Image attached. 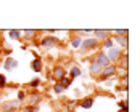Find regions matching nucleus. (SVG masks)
I'll return each instance as SVG.
<instances>
[{
  "instance_id": "obj_17",
  "label": "nucleus",
  "mask_w": 140,
  "mask_h": 112,
  "mask_svg": "<svg viewBox=\"0 0 140 112\" xmlns=\"http://www.w3.org/2000/svg\"><path fill=\"white\" fill-rule=\"evenodd\" d=\"M53 90H55V93H61V91H63V90H65V88H63V86H61V85H60V83H56V85H55V86H53Z\"/></svg>"
},
{
  "instance_id": "obj_9",
  "label": "nucleus",
  "mask_w": 140,
  "mask_h": 112,
  "mask_svg": "<svg viewBox=\"0 0 140 112\" xmlns=\"http://www.w3.org/2000/svg\"><path fill=\"white\" fill-rule=\"evenodd\" d=\"M32 69H34L35 72H40V70H42V61H40V59H34V61H32Z\"/></svg>"
},
{
  "instance_id": "obj_24",
  "label": "nucleus",
  "mask_w": 140,
  "mask_h": 112,
  "mask_svg": "<svg viewBox=\"0 0 140 112\" xmlns=\"http://www.w3.org/2000/svg\"><path fill=\"white\" fill-rule=\"evenodd\" d=\"M119 112H127V110H119Z\"/></svg>"
},
{
  "instance_id": "obj_14",
  "label": "nucleus",
  "mask_w": 140,
  "mask_h": 112,
  "mask_svg": "<svg viewBox=\"0 0 140 112\" xmlns=\"http://www.w3.org/2000/svg\"><path fill=\"white\" fill-rule=\"evenodd\" d=\"M95 35H97V37H102V39H105V37L108 35V30H95Z\"/></svg>"
},
{
  "instance_id": "obj_6",
  "label": "nucleus",
  "mask_w": 140,
  "mask_h": 112,
  "mask_svg": "<svg viewBox=\"0 0 140 112\" xmlns=\"http://www.w3.org/2000/svg\"><path fill=\"white\" fill-rule=\"evenodd\" d=\"M53 75H55L56 79H63V77L66 75V70H65L63 67L58 66V67H55V70H53Z\"/></svg>"
},
{
  "instance_id": "obj_2",
  "label": "nucleus",
  "mask_w": 140,
  "mask_h": 112,
  "mask_svg": "<svg viewBox=\"0 0 140 112\" xmlns=\"http://www.w3.org/2000/svg\"><path fill=\"white\" fill-rule=\"evenodd\" d=\"M116 74V67L114 66H108V67H105L103 69V72H102V79H110V77H113Z\"/></svg>"
},
{
  "instance_id": "obj_8",
  "label": "nucleus",
  "mask_w": 140,
  "mask_h": 112,
  "mask_svg": "<svg viewBox=\"0 0 140 112\" xmlns=\"http://www.w3.org/2000/svg\"><path fill=\"white\" fill-rule=\"evenodd\" d=\"M16 66H18V63H16L15 59H11V58L5 61V69H7V70H11V69H15Z\"/></svg>"
},
{
  "instance_id": "obj_5",
  "label": "nucleus",
  "mask_w": 140,
  "mask_h": 112,
  "mask_svg": "<svg viewBox=\"0 0 140 112\" xmlns=\"http://www.w3.org/2000/svg\"><path fill=\"white\" fill-rule=\"evenodd\" d=\"M16 107H19V101H8V103H5L3 104V109L8 112V110H13V109H16Z\"/></svg>"
},
{
  "instance_id": "obj_20",
  "label": "nucleus",
  "mask_w": 140,
  "mask_h": 112,
  "mask_svg": "<svg viewBox=\"0 0 140 112\" xmlns=\"http://www.w3.org/2000/svg\"><path fill=\"white\" fill-rule=\"evenodd\" d=\"M119 107H123V110H127V103H126V101L119 103Z\"/></svg>"
},
{
  "instance_id": "obj_18",
  "label": "nucleus",
  "mask_w": 140,
  "mask_h": 112,
  "mask_svg": "<svg viewBox=\"0 0 140 112\" xmlns=\"http://www.w3.org/2000/svg\"><path fill=\"white\" fill-rule=\"evenodd\" d=\"M79 45H81V39H79V37H76V39L73 40V47H74V48H77Z\"/></svg>"
},
{
  "instance_id": "obj_4",
  "label": "nucleus",
  "mask_w": 140,
  "mask_h": 112,
  "mask_svg": "<svg viewBox=\"0 0 140 112\" xmlns=\"http://www.w3.org/2000/svg\"><path fill=\"white\" fill-rule=\"evenodd\" d=\"M97 45V40L95 39H87L82 42V50H89V48H93Z\"/></svg>"
},
{
  "instance_id": "obj_7",
  "label": "nucleus",
  "mask_w": 140,
  "mask_h": 112,
  "mask_svg": "<svg viewBox=\"0 0 140 112\" xmlns=\"http://www.w3.org/2000/svg\"><path fill=\"white\" fill-rule=\"evenodd\" d=\"M119 54H121V51H119V50H110L106 56H108V59H110V61H111V59L114 61V59L119 58Z\"/></svg>"
},
{
  "instance_id": "obj_15",
  "label": "nucleus",
  "mask_w": 140,
  "mask_h": 112,
  "mask_svg": "<svg viewBox=\"0 0 140 112\" xmlns=\"http://www.w3.org/2000/svg\"><path fill=\"white\" fill-rule=\"evenodd\" d=\"M19 35H21L19 30H10V37H11V39H19Z\"/></svg>"
},
{
  "instance_id": "obj_19",
  "label": "nucleus",
  "mask_w": 140,
  "mask_h": 112,
  "mask_svg": "<svg viewBox=\"0 0 140 112\" xmlns=\"http://www.w3.org/2000/svg\"><path fill=\"white\" fill-rule=\"evenodd\" d=\"M5 83H7V77L0 75V86H5Z\"/></svg>"
},
{
  "instance_id": "obj_21",
  "label": "nucleus",
  "mask_w": 140,
  "mask_h": 112,
  "mask_svg": "<svg viewBox=\"0 0 140 112\" xmlns=\"http://www.w3.org/2000/svg\"><path fill=\"white\" fill-rule=\"evenodd\" d=\"M24 34H26V37H29V39H31V37L34 35V30H26Z\"/></svg>"
},
{
  "instance_id": "obj_23",
  "label": "nucleus",
  "mask_w": 140,
  "mask_h": 112,
  "mask_svg": "<svg viewBox=\"0 0 140 112\" xmlns=\"http://www.w3.org/2000/svg\"><path fill=\"white\" fill-rule=\"evenodd\" d=\"M24 112H34V109H31V107H26V109H24Z\"/></svg>"
},
{
  "instance_id": "obj_10",
  "label": "nucleus",
  "mask_w": 140,
  "mask_h": 112,
  "mask_svg": "<svg viewBox=\"0 0 140 112\" xmlns=\"http://www.w3.org/2000/svg\"><path fill=\"white\" fill-rule=\"evenodd\" d=\"M92 104H93V99H92V98H87V99H84V101H82V107H84V109L92 107Z\"/></svg>"
},
{
  "instance_id": "obj_1",
  "label": "nucleus",
  "mask_w": 140,
  "mask_h": 112,
  "mask_svg": "<svg viewBox=\"0 0 140 112\" xmlns=\"http://www.w3.org/2000/svg\"><path fill=\"white\" fill-rule=\"evenodd\" d=\"M56 43H58V39H56V37H44V40H42V47H44V48L55 47Z\"/></svg>"
},
{
  "instance_id": "obj_12",
  "label": "nucleus",
  "mask_w": 140,
  "mask_h": 112,
  "mask_svg": "<svg viewBox=\"0 0 140 112\" xmlns=\"http://www.w3.org/2000/svg\"><path fill=\"white\" fill-rule=\"evenodd\" d=\"M71 82H73L71 79H66V77H63V79H61V83H60V85H61L63 88H68V86L71 85Z\"/></svg>"
},
{
  "instance_id": "obj_11",
  "label": "nucleus",
  "mask_w": 140,
  "mask_h": 112,
  "mask_svg": "<svg viewBox=\"0 0 140 112\" xmlns=\"http://www.w3.org/2000/svg\"><path fill=\"white\" fill-rule=\"evenodd\" d=\"M90 70H92V72H100V70H102V66H100V64L95 61V63L90 64Z\"/></svg>"
},
{
  "instance_id": "obj_22",
  "label": "nucleus",
  "mask_w": 140,
  "mask_h": 112,
  "mask_svg": "<svg viewBox=\"0 0 140 112\" xmlns=\"http://www.w3.org/2000/svg\"><path fill=\"white\" fill-rule=\"evenodd\" d=\"M111 45H113V42H111V40H106V42H105V47H106V48H110Z\"/></svg>"
},
{
  "instance_id": "obj_13",
  "label": "nucleus",
  "mask_w": 140,
  "mask_h": 112,
  "mask_svg": "<svg viewBox=\"0 0 140 112\" xmlns=\"http://www.w3.org/2000/svg\"><path fill=\"white\" fill-rule=\"evenodd\" d=\"M116 40L121 43L123 47H127V37H116Z\"/></svg>"
},
{
  "instance_id": "obj_3",
  "label": "nucleus",
  "mask_w": 140,
  "mask_h": 112,
  "mask_svg": "<svg viewBox=\"0 0 140 112\" xmlns=\"http://www.w3.org/2000/svg\"><path fill=\"white\" fill-rule=\"evenodd\" d=\"M97 63H98L100 66H102V67H103V66H106V67L110 66V59H108V56H106L105 53H100V54H98Z\"/></svg>"
},
{
  "instance_id": "obj_16",
  "label": "nucleus",
  "mask_w": 140,
  "mask_h": 112,
  "mask_svg": "<svg viewBox=\"0 0 140 112\" xmlns=\"http://www.w3.org/2000/svg\"><path fill=\"white\" fill-rule=\"evenodd\" d=\"M71 75H73V77H79V75H81V70H79L77 67H74V69L71 70Z\"/></svg>"
}]
</instances>
